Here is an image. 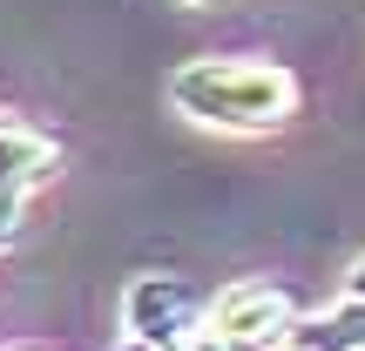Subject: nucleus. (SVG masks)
Segmentation results:
<instances>
[{"label":"nucleus","mask_w":365,"mask_h":351,"mask_svg":"<svg viewBox=\"0 0 365 351\" xmlns=\"http://www.w3.org/2000/svg\"><path fill=\"white\" fill-rule=\"evenodd\" d=\"M170 108L210 135H277L298 115V75L264 54H190L170 75Z\"/></svg>","instance_id":"nucleus-1"},{"label":"nucleus","mask_w":365,"mask_h":351,"mask_svg":"<svg viewBox=\"0 0 365 351\" xmlns=\"http://www.w3.org/2000/svg\"><path fill=\"white\" fill-rule=\"evenodd\" d=\"M115 325H122V338H135L149 351H203L210 345V298L176 271H135L122 284Z\"/></svg>","instance_id":"nucleus-2"},{"label":"nucleus","mask_w":365,"mask_h":351,"mask_svg":"<svg viewBox=\"0 0 365 351\" xmlns=\"http://www.w3.org/2000/svg\"><path fill=\"white\" fill-rule=\"evenodd\" d=\"M298 298L271 277H237L210 298V345L217 351H284L298 331Z\"/></svg>","instance_id":"nucleus-3"},{"label":"nucleus","mask_w":365,"mask_h":351,"mask_svg":"<svg viewBox=\"0 0 365 351\" xmlns=\"http://www.w3.org/2000/svg\"><path fill=\"white\" fill-rule=\"evenodd\" d=\"M54 176H61V142L48 129H34V122H21V115H0V196H21L27 203Z\"/></svg>","instance_id":"nucleus-4"},{"label":"nucleus","mask_w":365,"mask_h":351,"mask_svg":"<svg viewBox=\"0 0 365 351\" xmlns=\"http://www.w3.org/2000/svg\"><path fill=\"white\" fill-rule=\"evenodd\" d=\"M284 351H365V298L339 284L325 311H304Z\"/></svg>","instance_id":"nucleus-5"},{"label":"nucleus","mask_w":365,"mask_h":351,"mask_svg":"<svg viewBox=\"0 0 365 351\" xmlns=\"http://www.w3.org/2000/svg\"><path fill=\"white\" fill-rule=\"evenodd\" d=\"M345 290H359V298H365V257H352V271H345Z\"/></svg>","instance_id":"nucleus-6"},{"label":"nucleus","mask_w":365,"mask_h":351,"mask_svg":"<svg viewBox=\"0 0 365 351\" xmlns=\"http://www.w3.org/2000/svg\"><path fill=\"white\" fill-rule=\"evenodd\" d=\"M115 351H149V345H135V338H115Z\"/></svg>","instance_id":"nucleus-7"},{"label":"nucleus","mask_w":365,"mask_h":351,"mask_svg":"<svg viewBox=\"0 0 365 351\" xmlns=\"http://www.w3.org/2000/svg\"><path fill=\"white\" fill-rule=\"evenodd\" d=\"M176 7H217V0H176Z\"/></svg>","instance_id":"nucleus-8"},{"label":"nucleus","mask_w":365,"mask_h":351,"mask_svg":"<svg viewBox=\"0 0 365 351\" xmlns=\"http://www.w3.org/2000/svg\"><path fill=\"white\" fill-rule=\"evenodd\" d=\"M203 351H217V345H203Z\"/></svg>","instance_id":"nucleus-9"}]
</instances>
